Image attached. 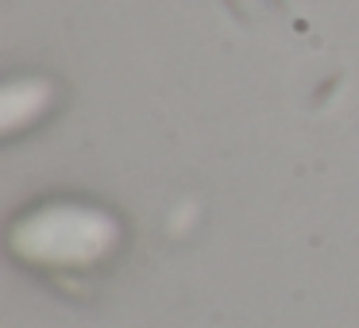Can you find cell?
Instances as JSON below:
<instances>
[{
	"label": "cell",
	"mask_w": 359,
	"mask_h": 328,
	"mask_svg": "<svg viewBox=\"0 0 359 328\" xmlns=\"http://www.w3.org/2000/svg\"><path fill=\"white\" fill-rule=\"evenodd\" d=\"M124 232L112 212L81 201H50L20 217L8 243L35 266H93L120 247Z\"/></svg>",
	"instance_id": "obj_1"
},
{
	"label": "cell",
	"mask_w": 359,
	"mask_h": 328,
	"mask_svg": "<svg viewBox=\"0 0 359 328\" xmlns=\"http://www.w3.org/2000/svg\"><path fill=\"white\" fill-rule=\"evenodd\" d=\"M55 101V89L47 78H12L0 89V132H20L24 124H35Z\"/></svg>",
	"instance_id": "obj_2"
}]
</instances>
